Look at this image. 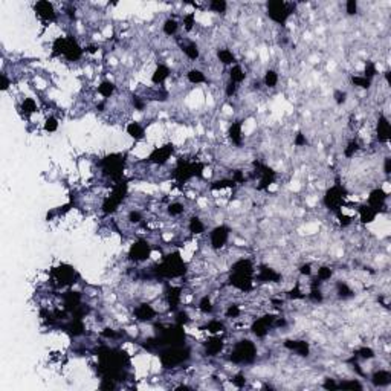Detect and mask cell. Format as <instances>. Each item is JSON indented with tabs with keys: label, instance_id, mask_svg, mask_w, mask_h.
I'll return each mask as SVG.
<instances>
[{
	"label": "cell",
	"instance_id": "cell-1",
	"mask_svg": "<svg viewBox=\"0 0 391 391\" xmlns=\"http://www.w3.org/2000/svg\"><path fill=\"white\" fill-rule=\"evenodd\" d=\"M295 5L286 2H269L266 3V14L271 22L277 25H286L289 17L293 14Z\"/></svg>",
	"mask_w": 391,
	"mask_h": 391
},
{
	"label": "cell",
	"instance_id": "cell-2",
	"mask_svg": "<svg viewBox=\"0 0 391 391\" xmlns=\"http://www.w3.org/2000/svg\"><path fill=\"white\" fill-rule=\"evenodd\" d=\"M150 255H152V245L144 238L136 240L129 249V258L135 263H142L149 260Z\"/></svg>",
	"mask_w": 391,
	"mask_h": 391
},
{
	"label": "cell",
	"instance_id": "cell-3",
	"mask_svg": "<svg viewBox=\"0 0 391 391\" xmlns=\"http://www.w3.org/2000/svg\"><path fill=\"white\" fill-rule=\"evenodd\" d=\"M229 234H231V229L226 225H219V226L211 229V232H209L211 249H214V251L223 249L229 240Z\"/></svg>",
	"mask_w": 391,
	"mask_h": 391
},
{
	"label": "cell",
	"instance_id": "cell-4",
	"mask_svg": "<svg viewBox=\"0 0 391 391\" xmlns=\"http://www.w3.org/2000/svg\"><path fill=\"white\" fill-rule=\"evenodd\" d=\"M35 8V14L40 20H43L45 23H52L57 20V11H55V5L51 2H38L34 5Z\"/></svg>",
	"mask_w": 391,
	"mask_h": 391
},
{
	"label": "cell",
	"instance_id": "cell-5",
	"mask_svg": "<svg viewBox=\"0 0 391 391\" xmlns=\"http://www.w3.org/2000/svg\"><path fill=\"white\" fill-rule=\"evenodd\" d=\"M157 315V310L154 309V306L149 304V303H142V304H138L136 307L133 309V316L136 321H141V323H150L156 318Z\"/></svg>",
	"mask_w": 391,
	"mask_h": 391
},
{
	"label": "cell",
	"instance_id": "cell-6",
	"mask_svg": "<svg viewBox=\"0 0 391 391\" xmlns=\"http://www.w3.org/2000/svg\"><path fill=\"white\" fill-rule=\"evenodd\" d=\"M390 121L384 113H379L376 121V139L379 144H387L390 139Z\"/></svg>",
	"mask_w": 391,
	"mask_h": 391
},
{
	"label": "cell",
	"instance_id": "cell-7",
	"mask_svg": "<svg viewBox=\"0 0 391 391\" xmlns=\"http://www.w3.org/2000/svg\"><path fill=\"white\" fill-rule=\"evenodd\" d=\"M170 75H171L170 68H168L167 65H164V63H159V65H156V68L153 69L150 78H152L153 84L159 86V84H164L168 78H170Z\"/></svg>",
	"mask_w": 391,
	"mask_h": 391
},
{
	"label": "cell",
	"instance_id": "cell-8",
	"mask_svg": "<svg viewBox=\"0 0 391 391\" xmlns=\"http://www.w3.org/2000/svg\"><path fill=\"white\" fill-rule=\"evenodd\" d=\"M216 57L219 60L220 65H223L226 68H231V66H234L237 65V57L234 54V51H232L231 48H219L217 52H216Z\"/></svg>",
	"mask_w": 391,
	"mask_h": 391
},
{
	"label": "cell",
	"instance_id": "cell-9",
	"mask_svg": "<svg viewBox=\"0 0 391 391\" xmlns=\"http://www.w3.org/2000/svg\"><path fill=\"white\" fill-rule=\"evenodd\" d=\"M372 384L377 388H384V387H388L390 382H391V373L390 370L387 368H379L376 372L372 374Z\"/></svg>",
	"mask_w": 391,
	"mask_h": 391
},
{
	"label": "cell",
	"instance_id": "cell-10",
	"mask_svg": "<svg viewBox=\"0 0 391 391\" xmlns=\"http://www.w3.org/2000/svg\"><path fill=\"white\" fill-rule=\"evenodd\" d=\"M357 216H359V220H361V223L370 225V223H373V221L377 219L379 213H377L374 208H372L370 205L365 204V205H361V206L357 208Z\"/></svg>",
	"mask_w": 391,
	"mask_h": 391
},
{
	"label": "cell",
	"instance_id": "cell-11",
	"mask_svg": "<svg viewBox=\"0 0 391 391\" xmlns=\"http://www.w3.org/2000/svg\"><path fill=\"white\" fill-rule=\"evenodd\" d=\"M125 132L136 142H139V141H142L145 138V127L138 121H130L125 127Z\"/></svg>",
	"mask_w": 391,
	"mask_h": 391
},
{
	"label": "cell",
	"instance_id": "cell-12",
	"mask_svg": "<svg viewBox=\"0 0 391 391\" xmlns=\"http://www.w3.org/2000/svg\"><path fill=\"white\" fill-rule=\"evenodd\" d=\"M185 78L189 84H194V86H199V84H205L208 81V77L204 70H200L197 68H193L189 69L187 73H185Z\"/></svg>",
	"mask_w": 391,
	"mask_h": 391
},
{
	"label": "cell",
	"instance_id": "cell-13",
	"mask_svg": "<svg viewBox=\"0 0 391 391\" xmlns=\"http://www.w3.org/2000/svg\"><path fill=\"white\" fill-rule=\"evenodd\" d=\"M228 80L232 81V83H236V84H240L246 80V70L245 68H243L240 63H237V65L234 66H231L229 68V73H228Z\"/></svg>",
	"mask_w": 391,
	"mask_h": 391
},
{
	"label": "cell",
	"instance_id": "cell-14",
	"mask_svg": "<svg viewBox=\"0 0 391 391\" xmlns=\"http://www.w3.org/2000/svg\"><path fill=\"white\" fill-rule=\"evenodd\" d=\"M116 92V84L113 81H110L109 78L102 80L100 84H98V95L102 98V100H109L112 98Z\"/></svg>",
	"mask_w": 391,
	"mask_h": 391
},
{
	"label": "cell",
	"instance_id": "cell-15",
	"mask_svg": "<svg viewBox=\"0 0 391 391\" xmlns=\"http://www.w3.org/2000/svg\"><path fill=\"white\" fill-rule=\"evenodd\" d=\"M188 231L191 232L193 236H200L206 231V225L204 223V220L199 216H193L188 220Z\"/></svg>",
	"mask_w": 391,
	"mask_h": 391
},
{
	"label": "cell",
	"instance_id": "cell-16",
	"mask_svg": "<svg viewBox=\"0 0 391 391\" xmlns=\"http://www.w3.org/2000/svg\"><path fill=\"white\" fill-rule=\"evenodd\" d=\"M179 28H181V23L174 17H167L162 23V33L167 37H173L179 33Z\"/></svg>",
	"mask_w": 391,
	"mask_h": 391
},
{
	"label": "cell",
	"instance_id": "cell-17",
	"mask_svg": "<svg viewBox=\"0 0 391 391\" xmlns=\"http://www.w3.org/2000/svg\"><path fill=\"white\" fill-rule=\"evenodd\" d=\"M280 83V75L275 69H268L265 72V75H263V84L268 87V89H275Z\"/></svg>",
	"mask_w": 391,
	"mask_h": 391
},
{
	"label": "cell",
	"instance_id": "cell-18",
	"mask_svg": "<svg viewBox=\"0 0 391 391\" xmlns=\"http://www.w3.org/2000/svg\"><path fill=\"white\" fill-rule=\"evenodd\" d=\"M197 310L204 315H211L214 312V303H213V300H211L209 295H204V297L199 300Z\"/></svg>",
	"mask_w": 391,
	"mask_h": 391
},
{
	"label": "cell",
	"instance_id": "cell-19",
	"mask_svg": "<svg viewBox=\"0 0 391 391\" xmlns=\"http://www.w3.org/2000/svg\"><path fill=\"white\" fill-rule=\"evenodd\" d=\"M333 277V269L330 266H320L318 269H316V273H315V278L321 281L323 284L325 281H330V278Z\"/></svg>",
	"mask_w": 391,
	"mask_h": 391
},
{
	"label": "cell",
	"instance_id": "cell-20",
	"mask_svg": "<svg viewBox=\"0 0 391 391\" xmlns=\"http://www.w3.org/2000/svg\"><path fill=\"white\" fill-rule=\"evenodd\" d=\"M20 110H22L25 113V116H31V115H34L38 107H37V102L34 98H25L22 101V104H20Z\"/></svg>",
	"mask_w": 391,
	"mask_h": 391
},
{
	"label": "cell",
	"instance_id": "cell-21",
	"mask_svg": "<svg viewBox=\"0 0 391 391\" xmlns=\"http://www.w3.org/2000/svg\"><path fill=\"white\" fill-rule=\"evenodd\" d=\"M228 3L223 2V0H214V2H209L208 3V9L211 13H214V14H219V16H223L226 14L228 11Z\"/></svg>",
	"mask_w": 391,
	"mask_h": 391
},
{
	"label": "cell",
	"instance_id": "cell-22",
	"mask_svg": "<svg viewBox=\"0 0 391 391\" xmlns=\"http://www.w3.org/2000/svg\"><path fill=\"white\" fill-rule=\"evenodd\" d=\"M58 125H60V122H58V119L55 118V116H49V118H46V121H45V132H48V133H55L57 130H58Z\"/></svg>",
	"mask_w": 391,
	"mask_h": 391
},
{
	"label": "cell",
	"instance_id": "cell-23",
	"mask_svg": "<svg viewBox=\"0 0 391 391\" xmlns=\"http://www.w3.org/2000/svg\"><path fill=\"white\" fill-rule=\"evenodd\" d=\"M338 388H345V390H355V388H364L362 384H359L356 379H345L342 382L338 384Z\"/></svg>",
	"mask_w": 391,
	"mask_h": 391
},
{
	"label": "cell",
	"instance_id": "cell-24",
	"mask_svg": "<svg viewBox=\"0 0 391 391\" xmlns=\"http://www.w3.org/2000/svg\"><path fill=\"white\" fill-rule=\"evenodd\" d=\"M333 100L338 105H344L348 101V93L342 89H336L333 92Z\"/></svg>",
	"mask_w": 391,
	"mask_h": 391
},
{
	"label": "cell",
	"instance_id": "cell-25",
	"mask_svg": "<svg viewBox=\"0 0 391 391\" xmlns=\"http://www.w3.org/2000/svg\"><path fill=\"white\" fill-rule=\"evenodd\" d=\"M344 9H345L347 16H350V17L357 16V13H359V3L355 2V0H350V2H345L344 3Z\"/></svg>",
	"mask_w": 391,
	"mask_h": 391
},
{
	"label": "cell",
	"instance_id": "cell-26",
	"mask_svg": "<svg viewBox=\"0 0 391 391\" xmlns=\"http://www.w3.org/2000/svg\"><path fill=\"white\" fill-rule=\"evenodd\" d=\"M298 272H300V275L303 277H312L313 275V266H312V263L309 261H306V263H301V265L298 266Z\"/></svg>",
	"mask_w": 391,
	"mask_h": 391
},
{
	"label": "cell",
	"instance_id": "cell-27",
	"mask_svg": "<svg viewBox=\"0 0 391 391\" xmlns=\"http://www.w3.org/2000/svg\"><path fill=\"white\" fill-rule=\"evenodd\" d=\"M293 144L295 147H306L307 145V138L303 132H298L297 135H293Z\"/></svg>",
	"mask_w": 391,
	"mask_h": 391
}]
</instances>
